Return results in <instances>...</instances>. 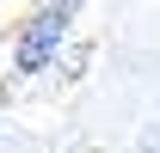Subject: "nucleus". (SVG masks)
I'll list each match as a JSON object with an SVG mask.
<instances>
[{
	"instance_id": "obj_1",
	"label": "nucleus",
	"mask_w": 160,
	"mask_h": 153,
	"mask_svg": "<svg viewBox=\"0 0 160 153\" xmlns=\"http://www.w3.org/2000/svg\"><path fill=\"white\" fill-rule=\"evenodd\" d=\"M68 12H74V0H62V6H49V12H37V19L25 25L19 49H12V67H19V74H37V67L56 61L62 37H68Z\"/></svg>"
}]
</instances>
